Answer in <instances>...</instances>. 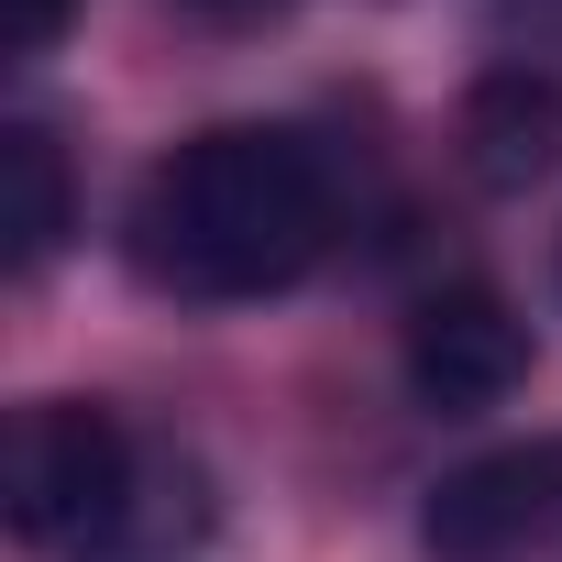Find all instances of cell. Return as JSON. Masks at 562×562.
Masks as SVG:
<instances>
[{
	"instance_id": "6da1fadb",
	"label": "cell",
	"mask_w": 562,
	"mask_h": 562,
	"mask_svg": "<svg viewBox=\"0 0 562 562\" xmlns=\"http://www.w3.org/2000/svg\"><path fill=\"white\" fill-rule=\"evenodd\" d=\"M122 254L155 299L188 310L276 299L331 254V166L288 122H210L166 166H144Z\"/></svg>"
},
{
	"instance_id": "7a4b0ae2",
	"label": "cell",
	"mask_w": 562,
	"mask_h": 562,
	"mask_svg": "<svg viewBox=\"0 0 562 562\" xmlns=\"http://www.w3.org/2000/svg\"><path fill=\"white\" fill-rule=\"evenodd\" d=\"M144 529V452L89 397H34L12 419V540L56 562H100Z\"/></svg>"
},
{
	"instance_id": "3957f363",
	"label": "cell",
	"mask_w": 562,
	"mask_h": 562,
	"mask_svg": "<svg viewBox=\"0 0 562 562\" xmlns=\"http://www.w3.org/2000/svg\"><path fill=\"white\" fill-rule=\"evenodd\" d=\"M562 529V441H507V452H474L430 485L419 507V540L430 562H518Z\"/></svg>"
},
{
	"instance_id": "277c9868",
	"label": "cell",
	"mask_w": 562,
	"mask_h": 562,
	"mask_svg": "<svg viewBox=\"0 0 562 562\" xmlns=\"http://www.w3.org/2000/svg\"><path fill=\"white\" fill-rule=\"evenodd\" d=\"M397 364H408V397H419V408L474 419V408H496V397L529 386V321H518L496 288L463 276V288H430V299L408 310Z\"/></svg>"
},
{
	"instance_id": "5b68a950",
	"label": "cell",
	"mask_w": 562,
	"mask_h": 562,
	"mask_svg": "<svg viewBox=\"0 0 562 562\" xmlns=\"http://www.w3.org/2000/svg\"><path fill=\"white\" fill-rule=\"evenodd\" d=\"M562 155V89L540 78V67H485L474 78V100H463V166H474V188H529L540 166Z\"/></svg>"
},
{
	"instance_id": "8992f818",
	"label": "cell",
	"mask_w": 562,
	"mask_h": 562,
	"mask_svg": "<svg viewBox=\"0 0 562 562\" xmlns=\"http://www.w3.org/2000/svg\"><path fill=\"white\" fill-rule=\"evenodd\" d=\"M67 232H78L67 144H56L45 122H0V265H12V276H34Z\"/></svg>"
},
{
	"instance_id": "52a82bcc",
	"label": "cell",
	"mask_w": 562,
	"mask_h": 562,
	"mask_svg": "<svg viewBox=\"0 0 562 562\" xmlns=\"http://www.w3.org/2000/svg\"><path fill=\"white\" fill-rule=\"evenodd\" d=\"M67 34V0H0V45H12V56H45Z\"/></svg>"
},
{
	"instance_id": "ba28073f",
	"label": "cell",
	"mask_w": 562,
	"mask_h": 562,
	"mask_svg": "<svg viewBox=\"0 0 562 562\" xmlns=\"http://www.w3.org/2000/svg\"><path fill=\"white\" fill-rule=\"evenodd\" d=\"M210 12H254V0H210Z\"/></svg>"
}]
</instances>
